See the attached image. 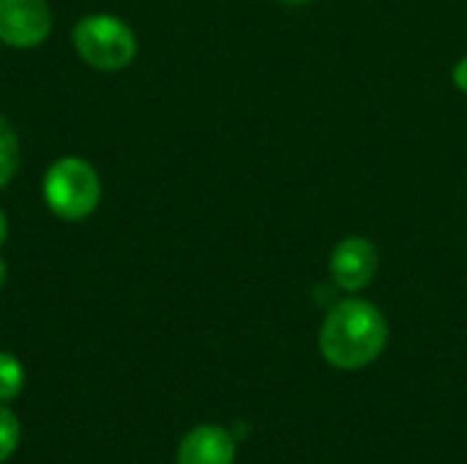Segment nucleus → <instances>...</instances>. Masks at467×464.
I'll list each match as a JSON object with an SVG mask.
<instances>
[{"instance_id":"nucleus-1","label":"nucleus","mask_w":467,"mask_h":464,"mask_svg":"<svg viewBox=\"0 0 467 464\" xmlns=\"http://www.w3.org/2000/svg\"><path fill=\"white\" fill-rule=\"evenodd\" d=\"M389 342V323L383 312L361 298L337 304L320 328V353L334 369L356 372L380 358Z\"/></svg>"},{"instance_id":"nucleus-2","label":"nucleus","mask_w":467,"mask_h":464,"mask_svg":"<svg viewBox=\"0 0 467 464\" xmlns=\"http://www.w3.org/2000/svg\"><path fill=\"white\" fill-rule=\"evenodd\" d=\"M99 172L77 156L57 159L44 175V202L63 222H79L99 208Z\"/></svg>"},{"instance_id":"nucleus-3","label":"nucleus","mask_w":467,"mask_h":464,"mask_svg":"<svg viewBox=\"0 0 467 464\" xmlns=\"http://www.w3.org/2000/svg\"><path fill=\"white\" fill-rule=\"evenodd\" d=\"M74 49L96 71H120L137 55L134 30L109 14H90L74 25Z\"/></svg>"},{"instance_id":"nucleus-4","label":"nucleus","mask_w":467,"mask_h":464,"mask_svg":"<svg viewBox=\"0 0 467 464\" xmlns=\"http://www.w3.org/2000/svg\"><path fill=\"white\" fill-rule=\"evenodd\" d=\"M52 30L47 0H0V41L14 49L38 46Z\"/></svg>"},{"instance_id":"nucleus-5","label":"nucleus","mask_w":467,"mask_h":464,"mask_svg":"<svg viewBox=\"0 0 467 464\" xmlns=\"http://www.w3.org/2000/svg\"><path fill=\"white\" fill-rule=\"evenodd\" d=\"M380 265V252L369 238L361 235H350L345 241H339L331 252V279L339 290L345 293H358L364 290Z\"/></svg>"},{"instance_id":"nucleus-6","label":"nucleus","mask_w":467,"mask_h":464,"mask_svg":"<svg viewBox=\"0 0 467 464\" xmlns=\"http://www.w3.org/2000/svg\"><path fill=\"white\" fill-rule=\"evenodd\" d=\"M175 464H235V438L224 427L200 424L181 440Z\"/></svg>"},{"instance_id":"nucleus-7","label":"nucleus","mask_w":467,"mask_h":464,"mask_svg":"<svg viewBox=\"0 0 467 464\" xmlns=\"http://www.w3.org/2000/svg\"><path fill=\"white\" fill-rule=\"evenodd\" d=\"M19 167V139L14 126L0 115V189L14 178Z\"/></svg>"},{"instance_id":"nucleus-8","label":"nucleus","mask_w":467,"mask_h":464,"mask_svg":"<svg viewBox=\"0 0 467 464\" xmlns=\"http://www.w3.org/2000/svg\"><path fill=\"white\" fill-rule=\"evenodd\" d=\"M25 386V369L11 353H0V405L11 402L22 394Z\"/></svg>"},{"instance_id":"nucleus-9","label":"nucleus","mask_w":467,"mask_h":464,"mask_svg":"<svg viewBox=\"0 0 467 464\" xmlns=\"http://www.w3.org/2000/svg\"><path fill=\"white\" fill-rule=\"evenodd\" d=\"M19 446V418L0 405V464L5 462Z\"/></svg>"},{"instance_id":"nucleus-10","label":"nucleus","mask_w":467,"mask_h":464,"mask_svg":"<svg viewBox=\"0 0 467 464\" xmlns=\"http://www.w3.org/2000/svg\"><path fill=\"white\" fill-rule=\"evenodd\" d=\"M451 79H454V85H457L462 93H467V57L457 60V66L451 68Z\"/></svg>"},{"instance_id":"nucleus-11","label":"nucleus","mask_w":467,"mask_h":464,"mask_svg":"<svg viewBox=\"0 0 467 464\" xmlns=\"http://www.w3.org/2000/svg\"><path fill=\"white\" fill-rule=\"evenodd\" d=\"M5 235H8V222H5V213L0 208V246L5 243Z\"/></svg>"},{"instance_id":"nucleus-12","label":"nucleus","mask_w":467,"mask_h":464,"mask_svg":"<svg viewBox=\"0 0 467 464\" xmlns=\"http://www.w3.org/2000/svg\"><path fill=\"white\" fill-rule=\"evenodd\" d=\"M5 276H8V273H5V263L0 260V290H3V284H5Z\"/></svg>"},{"instance_id":"nucleus-13","label":"nucleus","mask_w":467,"mask_h":464,"mask_svg":"<svg viewBox=\"0 0 467 464\" xmlns=\"http://www.w3.org/2000/svg\"><path fill=\"white\" fill-rule=\"evenodd\" d=\"M279 3H285V5H306L312 0H279Z\"/></svg>"}]
</instances>
